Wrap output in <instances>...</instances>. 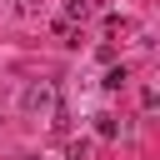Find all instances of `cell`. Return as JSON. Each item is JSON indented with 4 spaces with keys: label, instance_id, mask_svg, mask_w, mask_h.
<instances>
[{
    "label": "cell",
    "instance_id": "3957f363",
    "mask_svg": "<svg viewBox=\"0 0 160 160\" xmlns=\"http://www.w3.org/2000/svg\"><path fill=\"white\" fill-rule=\"evenodd\" d=\"M90 15V0H65V20H85Z\"/></svg>",
    "mask_w": 160,
    "mask_h": 160
},
{
    "label": "cell",
    "instance_id": "6da1fadb",
    "mask_svg": "<svg viewBox=\"0 0 160 160\" xmlns=\"http://www.w3.org/2000/svg\"><path fill=\"white\" fill-rule=\"evenodd\" d=\"M45 105H55V85H30L25 90V110H45Z\"/></svg>",
    "mask_w": 160,
    "mask_h": 160
},
{
    "label": "cell",
    "instance_id": "8992f818",
    "mask_svg": "<svg viewBox=\"0 0 160 160\" xmlns=\"http://www.w3.org/2000/svg\"><path fill=\"white\" fill-rule=\"evenodd\" d=\"M70 160H90V145H85V140H75V145H70Z\"/></svg>",
    "mask_w": 160,
    "mask_h": 160
},
{
    "label": "cell",
    "instance_id": "52a82bcc",
    "mask_svg": "<svg viewBox=\"0 0 160 160\" xmlns=\"http://www.w3.org/2000/svg\"><path fill=\"white\" fill-rule=\"evenodd\" d=\"M20 160H35V155H20Z\"/></svg>",
    "mask_w": 160,
    "mask_h": 160
},
{
    "label": "cell",
    "instance_id": "7a4b0ae2",
    "mask_svg": "<svg viewBox=\"0 0 160 160\" xmlns=\"http://www.w3.org/2000/svg\"><path fill=\"white\" fill-rule=\"evenodd\" d=\"M95 135H100V140H115V135H120V120H115V115H95Z\"/></svg>",
    "mask_w": 160,
    "mask_h": 160
},
{
    "label": "cell",
    "instance_id": "277c9868",
    "mask_svg": "<svg viewBox=\"0 0 160 160\" xmlns=\"http://www.w3.org/2000/svg\"><path fill=\"white\" fill-rule=\"evenodd\" d=\"M55 30H60V40H65V45H80V30H75V20H60Z\"/></svg>",
    "mask_w": 160,
    "mask_h": 160
},
{
    "label": "cell",
    "instance_id": "5b68a950",
    "mask_svg": "<svg viewBox=\"0 0 160 160\" xmlns=\"http://www.w3.org/2000/svg\"><path fill=\"white\" fill-rule=\"evenodd\" d=\"M100 85H105V90H120V85H125V65H120V70H105Z\"/></svg>",
    "mask_w": 160,
    "mask_h": 160
}]
</instances>
